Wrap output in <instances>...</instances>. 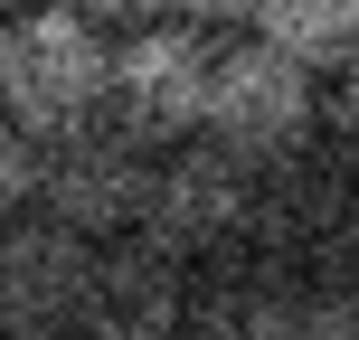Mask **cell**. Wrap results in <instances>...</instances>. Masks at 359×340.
<instances>
[{"instance_id": "cell-1", "label": "cell", "mask_w": 359, "mask_h": 340, "mask_svg": "<svg viewBox=\"0 0 359 340\" xmlns=\"http://www.w3.org/2000/svg\"><path fill=\"white\" fill-rule=\"evenodd\" d=\"M104 57H114L104 19L67 10V0L0 19V114L29 142H57V132L95 123L104 114Z\"/></svg>"}, {"instance_id": "cell-2", "label": "cell", "mask_w": 359, "mask_h": 340, "mask_svg": "<svg viewBox=\"0 0 359 340\" xmlns=\"http://www.w3.org/2000/svg\"><path fill=\"white\" fill-rule=\"evenodd\" d=\"M208 67H217V38L198 19H180V10L151 19L142 10V29L114 38V57H104V114L133 142L170 151V142H189L208 123Z\"/></svg>"}, {"instance_id": "cell-3", "label": "cell", "mask_w": 359, "mask_h": 340, "mask_svg": "<svg viewBox=\"0 0 359 340\" xmlns=\"http://www.w3.org/2000/svg\"><path fill=\"white\" fill-rule=\"evenodd\" d=\"M151 170H161V151L133 142L114 114H95V123H76V132H57V142H38V189H29V208L104 246V236H133V227H142V208H151Z\"/></svg>"}, {"instance_id": "cell-4", "label": "cell", "mask_w": 359, "mask_h": 340, "mask_svg": "<svg viewBox=\"0 0 359 340\" xmlns=\"http://www.w3.org/2000/svg\"><path fill=\"white\" fill-rule=\"evenodd\" d=\"M312 114H322V76L303 57H284L274 38H227L208 67V142L246 151V161H274V151H303L312 142Z\"/></svg>"}, {"instance_id": "cell-5", "label": "cell", "mask_w": 359, "mask_h": 340, "mask_svg": "<svg viewBox=\"0 0 359 340\" xmlns=\"http://www.w3.org/2000/svg\"><path fill=\"white\" fill-rule=\"evenodd\" d=\"M246 227H255V161L227 151V142H208V132H189V142L161 151L151 208H142L133 236H151V246H170L180 265H198V255H227Z\"/></svg>"}, {"instance_id": "cell-6", "label": "cell", "mask_w": 359, "mask_h": 340, "mask_svg": "<svg viewBox=\"0 0 359 340\" xmlns=\"http://www.w3.org/2000/svg\"><path fill=\"white\" fill-rule=\"evenodd\" d=\"M180 322H189V265L151 236H104L86 265L76 331L86 340H180Z\"/></svg>"}, {"instance_id": "cell-7", "label": "cell", "mask_w": 359, "mask_h": 340, "mask_svg": "<svg viewBox=\"0 0 359 340\" xmlns=\"http://www.w3.org/2000/svg\"><path fill=\"white\" fill-rule=\"evenodd\" d=\"M86 265H95V236L19 208L10 227H0V340H57V331H76Z\"/></svg>"}, {"instance_id": "cell-8", "label": "cell", "mask_w": 359, "mask_h": 340, "mask_svg": "<svg viewBox=\"0 0 359 340\" xmlns=\"http://www.w3.org/2000/svg\"><path fill=\"white\" fill-rule=\"evenodd\" d=\"M255 38H274L284 57H303L312 76L359 67V0H255Z\"/></svg>"}, {"instance_id": "cell-9", "label": "cell", "mask_w": 359, "mask_h": 340, "mask_svg": "<svg viewBox=\"0 0 359 340\" xmlns=\"http://www.w3.org/2000/svg\"><path fill=\"white\" fill-rule=\"evenodd\" d=\"M293 340H359V274H331L293 303Z\"/></svg>"}, {"instance_id": "cell-10", "label": "cell", "mask_w": 359, "mask_h": 340, "mask_svg": "<svg viewBox=\"0 0 359 340\" xmlns=\"http://www.w3.org/2000/svg\"><path fill=\"white\" fill-rule=\"evenodd\" d=\"M312 132L331 142V161L359 179V67H341V86L322 95V114H312Z\"/></svg>"}, {"instance_id": "cell-11", "label": "cell", "mask_w": 359, "mask_h": 340, "mask_svg": "<svg viewBox=\"0 0 359 340\" xmlns=\"http://www.w3.org/2000/svg\"><path fill=\"white\" fill-rule=\"evenodd\" d=\"M29 189H38V142L10 123V114H0V227L29 208Z\"/></svg>"}, {"instance_id": "cell-12", "label": "cell", "mask_w": 359, "mask_h": 340, "mask_svg": "<svg viewBox=\"0 0 359 340\" xmlns=\"http://www.w3.org/2000/svg\"><path fill=\"white\" fill-rule=\"evenodd\" d=\"M170 10H180V19H198V29H217V19H246L255 0H170Z\"/></svg>"}, {"instance_id": "cell-13", "label": "cell", "mask_w": 359, "mask_h": 340, "mask_svg": "<svg viewBox=\"0 0 359 340\" xmlns=\"http://www.w3.org/2000/svg\"><path fill=\"white\" fill-rule=\"evenodd\" d=\"M67 10H86V19H104V29H114V19H142L151 0H67Z\"/></svg>"}, {"instance_id": "cell-14", "label": "cell", "mask_w": 359, "mask_h": 340, "mask_svg": "<svg viewBox=\"0 0 359 340\" xmlns=\"http://www.w3.org/2000/svg\"><path fill=\"white\" fill-rule=\"evenodd\" d=\"M57 340H86V331H57Z\"/></svg>"}, {"instance_id": "cell-15", "label": "cell", "mask_w": 359, "mask_h": 340, "mask_svg": "<svg viewBox=\"0 0 359 340\" xmlns=\"http://www.w3.org/2000/svg\"><path fill=\"white\" fill-rule=\"evenodd\" d=\"M0 10H10V0H0Z\"/></svg>"}]
</instances>
